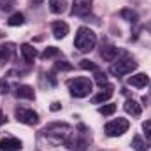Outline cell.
I'll list each match as a JSON object with an SVG mask.
<instances>
[{"label":"cell","instance_id":"cell-2","mask_svg":"<svg viewBox=\"0 0 151 151\" xmlns=\"http://www.w3.org/2000/svg\"><path fill=\"white\" fill-rule=\"evenodd\" d=\"M74 44H76V47H77V51L90 53L95 47V44H97V34L91 28H88V27H81V28H77Z\"/></svg>","mask_w":151,"mask_h":151},{"label":"cell","instance_id":"cell-26","mask_svg":"<svg viewBox=\"0 0 151 151\" xmlns=\"http://www.w3.org/2000/svg\"><path fill=\"white\" fill-rule=\"evenodd\" d=\"M70 69H72V65L67 63V62H63V60L55 63V70H70Z\"/></svg>","mask_w":151,"mask_h":151},{"label":"cell","instance_id":"cell-15","mask_svg":"<svg viewBox=\"0 0 151 151\" xmlns=\"http://www.w3.org/2000/svg\"><path fill=\"white\" fill-rule=\"evenodd\" d=\"M100 55H102V58H104L106 62H114V60L118 58V55H119V49H118L116 46H106Z\"/></svg>","mask_w":151,"mask_h":151},{"label":"cell","instance_id":"cell-5","mask_svg":"<svg viewBox=\"0 0 151 151\" xmlns=\"http://www.w3.org/2000/svg\"><path fill=\"white\" fill-rule=\"evenodd\" d=\"M79 130H81V132H79L76 137H70L69 142H67L65 146H67L69 150H72V151H86L88 144H90V141H88V134H86V127L81 125Z\"/></svg>","mask_w":151,"mask_h":151},{"label":"cell","instance_id":"cell-17","mask_svg":"<svg viewBox=\"0 0 151 151\" xmlns=\"http://www.w3.org/2000/svg\"><path fill=\"white\" fill-rule=\"evenodd\" d=\"M132 148L135 151H148L150 150V142L144 141L141 135H135V137L132 139Z\"/></svg>","mask_w":151,"mask_h":151},{"label":"cell","instance_id":"cell-27","mask_svg":"<svg viewBox=\"0 0 151 151\" xmlns=\"http://www.w3.org/2000/svg\"><path fill=\"white\" fill-rule=\"evenodd\" d=\"M14 7V0H0V11H11Z\"/></svg>","mask_w":151,"mask_h":151},{"label":"cell","instance_id":"cell-1","mask_svg":"<svg viewBox=\"0 0 151 151\" xmlns=\"http://www.w3.org/2000/svg\"><path fill=\"white\" fill-rule=\"evenodd\" d=\"M42 137L47 144L51 146H63L69 142V139L72 137V127L69 123H62V121H55L49 123L44 130H42Z\"/></svg>","mask_w":151,"mask_h":151},{"label":"cell","instance_id":"cell-28","mask_svg":"<svg viewBox=\"0 0 151 151\" xmlns=\"http://www.w3.org/2000/svg\"><path fill=\"white\" fill-rule=\"evenodd\" d=\"M142 130H144L146 139H151V119H148V121L142 123Z\"/></svg>","mask_w":151,"mask_h":151},{"label":"cell","instance_id":"cell-19","mask_svg":"<svg viewBox=\"0 0 151 151\" xmlns=\"http://www.w3.org/2000/svg\"><path fill=\"white\" fill-rule=\"evenodd\" d=\"M119 16H121V18H123L125 21H130V23H135V21L139 19L137 12H135V11H132V9H121Z\"/></svg>","mask_w":151,"mask_h":151},{"label":"cell","instance_id":"cell-11","mask_svg":"<svg viewBox=\"0 0 151 151\" xmlns=\"http://www.w3.org/2000/svg\"><path fill=\"white\" fill-rule=\"evenodd\" d=\"M51 30H53V35L56 39H63L69 34V25L65 21H55L51 25Z\"/></svg>","mask_w":151,"mask_h":151},{"label":"cell","instance_id":"cell-4","mask_svg":"<svg viewBox=\"0 0 151 151\" xmlns=\"http://www.w3.org/2000/svg\"><path fill=\"white\" fill-rule=\"evenodd\" d=\"M137 69V62L134 60V58H123V60H118V62H114L113 65L109 67V72L116 77H121V76H127L130 74L132 70H135Z\"/></svg>","mask_w":151,"mask_h":151},{"label":"cell","instance_id":"cell-30","mask_svg":"<svg viewBox=\"0 0 151 151\" xmlns=\"http://www.w3.org/2000/svg\"><path fill=\"white\" fill-rule=\"evenodd\" d=\"M49 109H51V111H53V113H56V111H60V109H62V106H60V104H58V102H53V104H51V107H49Z\"/></svg>","mask_w":151,"mask_h":151},{"label":"cell","instance_id":"cell-22","mask_svg":"<svg viewBox=\"0 0 151 151\" xmlns=\"http://www.w3.org/2000/svg\"><path fill=\"white\" fill-rule=\"evenodd\" d=\"M99 113L104 116H111L116 113V104H104L102 107H99Z\"/></svg>","mask_w":151,"mask_h":151},{"label":"cell","instance_id":"cell-24","mask_svg":"<svg viewBox=\"0 0 151 151\" xmlns=\"http://www.w3.org/2000/svg\"><path fill=\"white\" fill-rule=\"evenodd\" d=\"M95 83H97L99 86L104 88V84H107V76H106V72H102V70H95Z\"/></svg>","mask_w":151,"mask_h":151},{"label":"cell","instance_id":"cell-12","mask_svg":"<svg viewBox=\"0 0 151 151\" xmlns=\"http://www.w3.org/2000/svg\"><path fill=\"white\" fill-rule=\"evenodd\" d=\"M16 97H18V99H27V100H34V99H35V91H34L32 86L21 84V86L16 88Z\"/></svg>","mask_w":151,"mask_h":151},{"label":"cell","instance_id":"cell-29","mask_svg":"<svg viewBox=\"0 0 151 151\" xmlns=\"http://www.w3.org/2000/svg\"><path fill=\"white\" fill-rule=\"evenodd\" d=\"M7 88H9V84H7V81H5V79H2V81H0V95H4V93H7Z\"/></svg>","mask_w":151,"mask_h":151},{"label":"cell","instance_id":"cell-14","mask_svg":"<svg viewBox=\"0 0 151 151\" xmlns=\"http://www.w3.org/2000/svg\"><path fill=\"white\" fill-rule=\"evenodd\" d=\"M19 51H21V55H23V58L27 62H34V58L37 56V49L32 44H21L19 46Z\"/></svg>","mask_w":151,"mask_h":151},{"label":"cell","instance_id":"cell-20","mask_svg":"<svg viewBox=\"0 0 151 151\" xmlns=\"http://www.w3.org/2000/svg\"><path fill=\"white\" fill-rule=\"evenodd\" d=\"M25 23V16L21 14V12H14L9 19H7V25L9 27H19V25H23Z\"/></svg>","mask_w":151,"mask_h":151},{"label":"cell","instance_id":"cell-16","mask_svg":"<svg viewBox=\"0 0 151 151\" xmlns=\"http://www.w3.org/2000/svg\"><path fill=\"white\" fill-rule=\"evenodd\" d=\"M125 111H127L128 114H132V116H141V113H142L141 104H137L134 99H130V100L125 102Z\"/></svg>","mask_w":151,"mask_h":151},{"label":"cell","instance_id":"cell-21","mask_svg":"<svg viewBox=\"0 0 151 151\" xmlns=\"http://www.w3.org/2000/svg\"><path fill=\"white\" fill-rule=\"evenodd\" d=\"M49 9L55 14H60L65 11V2L63 0H49Z\"/></svg>","mask_w":151,"mask_h":151},{"label":"cell","instance_id":"cell-9","mask_svg":"<svg viewBox=\"0 0 151 151\" xmlns=\"http://www.w3.org/2000/svg\"><path fill=\"white\" fill-rule=\"evenodd\" d=\"M23 148L21 141L16 137H5L0 141V151H19Z\"/></svg>","mask_w":151,"mask_h":151},{"label":"cell","instance_id":"cell-23","mask_svg":"<svg viewBox=\"0 0 151 151\" xmlns=\"http://www.w3.org/2000/svg\"><path fill=\"white\" fill-rule=\"evenodd\" d=\"M58 55H60V49H58V47H55V46H49V47H46V49H44V53H42L40 56L46 60V58H51V56H58Z\"/></svg>","mask_w":151,"mask_h":151},{"label":"cell","instance_id":"cell-13","mask_svg":"<svg viewBox=\"0 0 151 151\" xmlns=\"http://www.w3.org/2000/svg\"><path fill=\"white\" fill-rule=\"evenodd\" d=\"M127 83H128L130 86H134V88H144V86L150 83V77L146 74H135V76H130V77L127 79Z\"/></svg>","mask_w":151,"mask_h":151},{"label":"cell","instance_id":"cell-8","mask_svg":"<svg viewBox=\"0 0 151 151\" xmlns=\"http://www.w3.org/2000/svg\"><path fill=\"white\" fill-rule=\"evenodd\" d=\"M93 0H72V14L74 16H88L91 12Z\"/></svg>","mask_w":151,"mask_h":151},{"label":"cell","instance_id":"cell-6","mask_svg":"<svg viewBox=\"0 0 151 151\" xmlns=\"http://www.w3.org/2000/svg\"><path fill=\"white\" fill-rule=\"evenodd\" d=\"M128 127H130V123H128V119H125V118H116L113 121H109L107 125H106V134L109 135V137H118V135H123L127 130H128Z\"/></svg>","mask_w":151,"mask_h":151},{"label":"cell","instance_id":"cell-18","mask_svg":"<svg viewBox=\"0 0 151 151\" xmlns=\"http://www.w3.org/2000/svg\"><path fill=\"white\" fill-rule=\"evenodd\" d=\"M12 55V46L11 44H0V62H9Z\"/></svg>","mask_w":151,"mask_h":151},{"label":"cell","instance_id":"cell-31","mask_svg":"<svg viewBox=\"0 0 151 151\" xmlns=\"http://www.w3.org/2000/svg\"><path fill=\"white\" fill-rule=\"evenodd\" d=\"M5 121H7V118H5V114H4L2 111H0V125H4Z\"/></svg>","mask_w":151,"mask_h":151},{"label":"cell","instance_id":"cell-32","mask_svg":"<svg viewBox=\"0 0 151 151\" xmlns=\"http://www.w3.org/2000/svg\"><path fill=\"white\" fill-rule=\"evenodd\" d=\"M30 2H32V4H37V5L39 4H42V0H30Z\"/></svg>","mask_w":151,"mask_h":151},{"label":"cell","instance_id":"cell-3","mask_svg":"<svg viewBox=\"0 0 151 151\" xmlns=\"http://www.w3.org/2000/svg\"><path fill=\"white\" fill-rule=\"evenodd\" d=\"M67 86H69L70 95L76 97V99H84L93 90V83L88 77H74V79H69L67 81Z\"/></svg>","mask_w":151,"mask_h":151},{"label":"cell","instance_id":"cell-10","mask_svg":"<svg viewBox=\"0 0 151 151\" xmlns=\"http://www.w3.org/2000/svg\"><path fill=\"white\" fill-rule=\"evenodd\" d=\"M113 95H114V86L113 84H106V90H102L99 95H95L91 99V102L93 104H102V102H107Z\"/></svg>","mask_w":151,"mask_h":151},{"label":"cell","instance_id":"cell-25","mask_svg":"<svg viewBox=\"0 0 151 151\" xmlns=\"http://www.w3.org/2000/svg\"><path fill=\"white\" fill-rule=\"evenodd\" d=\"M81 69H84V70H97V65L93 63V62H90V60H81Z\"/></svg>","mask_w":151,"mask_h":151},{"label":"cell","instance_id":"cell-7","mask_svg":"<svg viewBox=\"0 0 151 151\" xmlns=\"http://www.w3.org/2000/svg\"><path fill=\"white\" fill-rule=\"evenodd\" d=\"M16 119L25 123V125H37L39 123V116L35 111L27 109V107H18L16 109Z\"/></svg>","mask_w":151,"mask_h":151}]
</instances>
